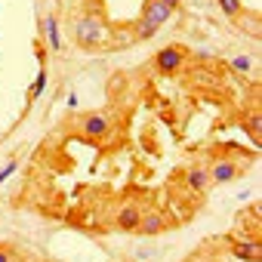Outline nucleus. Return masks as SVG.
Wrapping results in <instances>:
<instances>
[{
    "label": "nucleus",
    "instance_id": "1",
    "mask_svg": "<svg viewBox=\"0 0 262 262\" xmlns=\"http://www.w3.org/2000/svg\"><path fill=\"white\" fill-rule=\"evenodd\" d=\"M74 40L80 43V47H99L102 40H105V25L96 19V16H83V19H77L74 22Z\"/></svg>",
    "mask_w": 262,
    "mask_h": 262
},
{
    "label": "nucleus",
    "instance_id": "2",
    "mask_svg": "<svg viewBox=\"0 0 262 262\" xmlns=\"http://www.w3.org/2000/svg\"><path fill=\"white\" fill-rule=\"evenodd\" d=\"M111 117L108 114H102V111H93V114H86L83 117V123H80V129H83V136H90V139H105L108 133H111Z\"/></svg>",
    "mask_w": 262,
    "mask_h": 262
},
{
    "label": "nucleus",
    "instance_id": "3",
    "mask_svg": "<svg viewBox=\"0 0 262 262\" xmlns=\"http://www.w3.org/2000/svg\"><path fill=\"white\" fill-rule=\"evenodd\" d=\"M170 16H173V10H170L167 4H161V0H148V4L142 7V19H139V22L158 31V28H161Z\"/></svg>",
    "mask_w": 262,
    "mask_h": 262
},
{
    "label": "nucleus",
    "instance_id": "4",
    "mask_svg": "<svg viewBox=\"0 0 262 262\" xmlns=\"http://www.w3.org/2000/svg\"><path fill=\"white\" fill-rule=\"evenodd\" d=\"M182 62H185V53H182L179 47H164V50L158 53V59H155V65H158L161 74H176V71L182 68Z\"/></svg>",
    "mask_w": 262,
    "mask_h": 262
},
{
    "label": "nucleus",
    "instance_id": "5",
    "mask_svg": "<svg viewBox=\"0 0 262 262\" xmlns=\"http://www.w3.org/2000/svg\"><path fill=\"white\" fill-rule=\"evenodd\" d=\"M237 164L234 161H228V158H219L213 167H210V182L213 185H228L231 179H237Z\"/></svg>",
    "mask_w": 262,
    "mask_h": 262
},
{
    "label": "nucleus",
    "instance_id": "6",
    "mask_svg": "<svg viewBox=\"0 0 262 262\" xmlns=\"http://www.w3.org/2000/svg\"><path fill=\"white\" fill-rule=\"evenodd\" d=\"M167 228V222H164V216L158 213V210H151V213H142V219H139V234H145V237H155V234H161Z\"/></svg>",
    "mask_w": 262,
    "mask_h": 262
},
{
    "label": "nucleus",
    "instance_id": "7",
    "mask_svg": "<svg viewBox=\"0 0 262 262\" xmlns=\"http://www.w3.org/2000/svg\"><path fill=\"white\" fill-rule=\"evenodd\" d=\"M139 219H142V210H139L136 204H126V207H120V213H117V228H120V231H136V228H139Z\"/></svg>",
    "mask_w": 262,
    "mask_h": 262
},
{
    "label": "nucleus",
    "instance_id": "8",
    "mask_svg": "<svg viewBox=\"0 0 262 262\" xmlns=\"http://www.w3.org/2000/svg\"><path fill=\"white\" fill-rule=\"evenodd\" d=\"M231 253H234L237 259H244V262H259L262 244H259V241H234V244H231Z\"/></svg>",
    "mask_w": 262,
    "mask_h": 262
},
{
    "label": "nucleus",
    "instance_id": "9",
    "mask_svg": "<svg viewBox=\"0 0 262 262\" xmlns=\"http://www.w3.org/2000/svg\"><path fill=\"white\" fill-rule=\"evenodd\" d=\"M185 182H188V188L191 191H207L213 182H210V170L207 167H191L188 170V176H185Z\"/></svg>",
    "mask_w": 262,
    "mask_h": 262
},
{
    "label": "nucleus",
    "instance_id": "10",
    "mask_svg": "<svg viewBox=\"0 0 262 262\" xmlns=\"http://www.w3.org/2000/svg\"><path fill=\"white\" fill-rule=\"evenodd\" d=\"M43 34H47V43L50 50H62V34H59V19L56 16H43Z\"/></svg>",
    "mask_w": 262,
    "mask_h": 262
},
{
    "label": "nucleus",
    "instance_id": "11",
    "mask_svg": "<svg viewBox=\"0 0 262 262\" xmlns=\"http://www.w3.org/2000/svg\"><path fill=\"white\" fill-rule=\"evenodd\" d=\"M244 129H247V136L256 142V148H259V133H262V117H259V111L244 120Z\"/></svg>",
    "mask_w": 262,
    "mask_h": 262
},
{
    "label": "nucleus",
    "instance_id": "12",
    "mask_svg": "<svg viewBox=\"0 0 262 262\" xmlns=\"http://www.w3.org/2000/svg\"><path fill=\"white\" fill-rule=\"evenodd\" d=\"M219 10L228 16V19H234V16H241L244 13V7H241V0H219Z\"/></svg>",
    "mask_w": 262,
    "mask_h": 262
},
{
    "label": "nucleus",
    "instance_id": "13",
    "mask_svg": "<svg viewBox=\"0 0 262 262\" xmlns=\"http://www.w3.org/2000/svg\"><path fill=\"white\" fill-rule=\"evenodd\" d=\"M43 90H47V71H40V74L34 77V86H31V93H28V96H31V99H40V93H43Z\"/></svg>",
    "mask_w": 262,
    "mask_h": 262
},
{
    "label": "nucleus",
    "instance_id": "14",
    "mask_svg": "<svg viewBox=\"0 0 262 262\" xmlns=\"http://www.w3.org/2000/svg\"><path fill=\"white\" fill-rule=\"evenodd\" d=\"M231 68L241 71V74H247V71L253 68V62H250V56H234V59H231Z\"/></svg>",
    "mask_w": 262,
    "mask_h": 262
},
{
    "label": "nucleus",
    "instance_id": "15",
    "mask_svg": "<svg viewBox=\"0 0 262 262\" xmlns=\"http://www.w3.org/2000/svg\"><path fill=\"white\" fill-rule=\"evenodd\" d=\"M16 167H19V161H10V164H7L4 170H0V185H4V182H7V179H10V176L16 173Z\"/></svg>",
    "mask_w": 262,
    "mask_h": 262
},
{
    "label": "nucleus",
    "instance_id": "16",
    "mask_svg": "<svg viewBox=\"0 0 262 262\" xmlns=\"http://www.w3.org/2000/svg\"><path fill=\"white\" fill-rule=\"evenodd\" d=\"M0 262H16V253L10 247H0Z\"/></svg>",
    "mask_w": 262,
    "mask_h": 262
},
{
    "label": "nucleus",
    "instance_id": "17",
    "mask_svg": "<svg viewBox=\"0 0 262 262\" xmlns=\"http://www.w3.org/2000/svg\"><path fill=\"white\" fill-rule=\"evenodd\" d=\"M161 4H167L170 10H176V7H179V0H161Z\"/></svg>",
    "mask_w": 262,
    "mask_h": 262
}]
</instances>
